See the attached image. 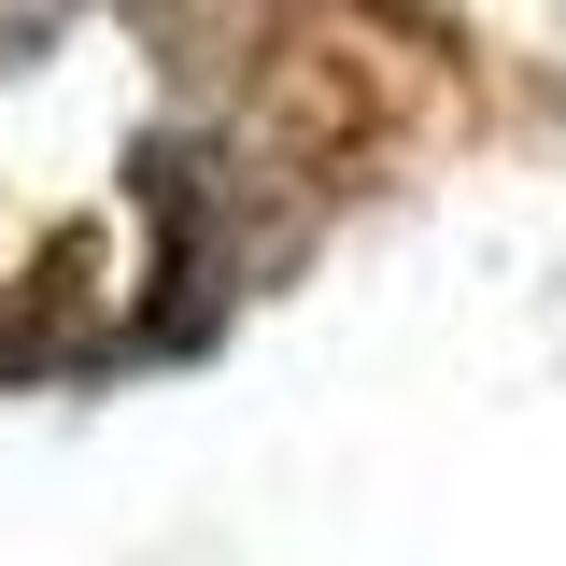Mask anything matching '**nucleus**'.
Here are the masks:
<instances>
[{
    "instance_id": "obj_1",
    "label": "nucleus",
    "mask_w": 566,
    "mask_h": 566,
    "mask_svg": "<svg viewBox=\"0 0 566 566\" xmlns=\"http://www.w3.org/2000/svg\"><path fill=\"white\" fill-rule=\"evenodd\" d=\"M57 14H71V0H0V57H29V43H43Z\"/></svg>"
}]
</instances>
